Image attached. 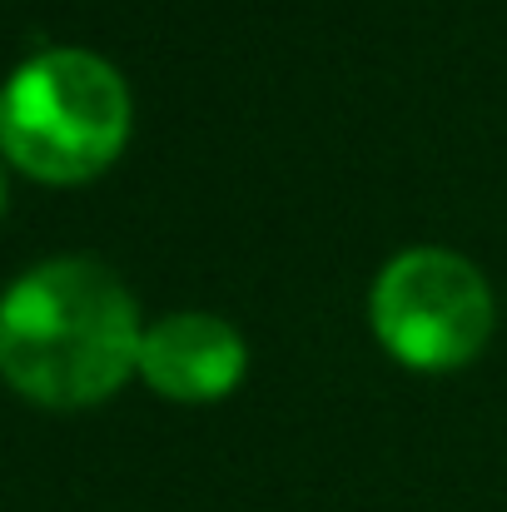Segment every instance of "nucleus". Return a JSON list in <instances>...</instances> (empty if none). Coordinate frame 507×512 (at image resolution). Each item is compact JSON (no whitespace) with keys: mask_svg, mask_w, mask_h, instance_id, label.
<instances>
[{"mask_svg":"<svg viewBox=\"0 0 507 512\" xmlns=\"http://www.w3.org/2000/svg\"><path fill=\"white\" fill-rule=\"evenodd\" d=\"M140 309L115 269L45 259L0 294V373L55 408H80L140 363Z\"/></svg>","mask_w":507,"mask_h":512,"instance_id":"1","label":"nucleus"},{"mask_svg":"<svg viewBox=\"0 0 507 512\" xmlns=\"http://www.w3.org/2000/svg\"><path fill=\"white\" fill-rule=\"evenodd\" d=\"M130 135L125 75L80 45H50L0 85V150L40 179L105 170Z\"/></svg>","mask_w":507,"mask_h":512,"instance_id":"2","label":"nucleus"},{"mask_svg":"<svg viewBox=\"0 0 507 512\" xmlns=\"http://www.w3.org/2000/svg\"><path fill=\"white\" fill-rule=\"evenodd\" d=\"M373 329L413 368H453L493 329V289L483 269L453 249L418 244L393 254L373 279Z\"/></svg>","mask_w":507,"mask_h":512,"instance_id":"3","label":"nucleus"},{"mask_svg":"<svg viewBox=\"0 0 507 512\" xmlns=\"http://www.w3.org/2000/svg\"><path fill=\"white\" fill-rule=\"evenodd\" d=\"M150 388L169 398H219L224 388L239 383L244 373V339L229 319L219 314H165L160 324L145 329L140 339V363Z\"/></svg>","mask_w":507,"mask_h":512,"instance_id":"4","label":"nucleus"},{"mask_svg":"<svg viewBox=\"0 0 507 512\" xmlns=\"http://www.w3.org/2000/svg\"><path fill=\"white\" fill-rule=\"evenodd\" d=\"M0 199H5V184H0Z\"/></svg>","mask_w":507,"mask_h":512,"instance_id":"5","label":"nucleus"}]
</instances>
